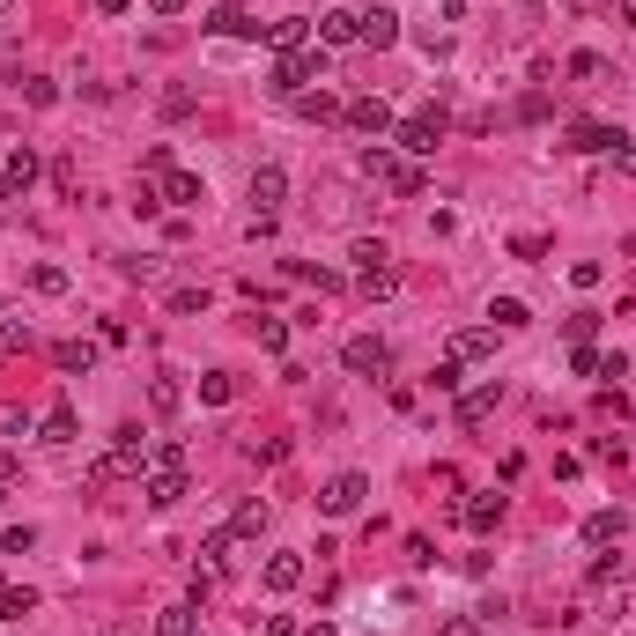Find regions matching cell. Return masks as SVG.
<instances>
[{"mask_svg":"<svg viewBox=\"0 0 636 636\" xmlns=\"http://www.w3.org/2000/svg\"><path fill=\"white\" fill-rule=\"evenodd\" d=\"M311 82H326V45H304V52H274V97H304Z\"/></svg>","mask_w":636,"mask_h":636,"instance_id":"6da1fadb","label":"cell"},{"mask_svg":"<svg viewBox=\"0 0 636 636\" xmlns=\"http://www.w3.org/2000/svg\"><path fill=\"white\" fill-rule=\"evenodd\" d=\"M363 178H378L385 193H422V163L392 156V148H363Z\"/></svg>","mask_w":636,"mask_h":636,"instance_id":"7a4b0ae2","label":"cell"},{"mask_svg":"<svg viewBox=\"0 0 636 636\" xmlns=\"http://www.w3.org/2000/svg\"><path fill=\"white\" fill-rule=\"evenodd\" d=\"M392 141H400V156H437V141H444V111L437 104H422L415 111V119H400V126H392Z\"/></svg>","mask_w":636,"mask_h":636,"instance_id":"3957f363","label":"cell"},{"mask_svg":"<svg viewBox=\"0 0 636 636\" xmlns=\"http://www.w3.org/2000/svg\"><path fill=\"white\" fill-rule=\"evenodd\" d=\"M363 496H370L363 474H333L326 489H318V511H326V518H355V511H363Z\"/></svg>","mask_w":636,"mask_h":636,"instance_id":"277c9868","label":"cell"},{"mask_svg":"<svg viewBox=\"0 0 636 636\" xmlns=\"http://www.w3.org/2000/svg\"><path fill=\"white\" fill-rule=\"evenodd\" d=\"M141 496H148V511H171V503L193 496V481H185V466H156V474H141Z\"/></svg>","mask_w":636,"mask_h":636,"instance_id":"5b68a950","label":"cell"},{"mask_svg":"<svg viewBox=\"0 0 636 636\" xmlns=\"http://www.w3.org/2000/svg\"><path fill=\"white\" fill-rule=\"evenodd\" d=\"M341 363L355 370V378H385V370H392V348L378 341V333H355V341L341 348Z\"/></svg>","mask_w":636,"mask_h":636,"instance_id":"8992f818","label":"cell"},{"mask_svg":"<svg viewBox=\"0 0 636 636\" xmlns=\"http://www.w3.org/2000/svg\"><path fill=\"white\" fill-rule=\"evenodd\" d=\"M570 148H577V156H614V148H629V134H622V126H600V119H577L570 126Z\"/></svg>","mask_w":636,"mask_h":636,"instance_id":"52a82bcc","label":"cell"},{"mask_svg":"<svg viewBox=\"0 0 636 636\" xmlns=\"http://www.w3.org/2000/svg\"><path fill=\"white\" fill-rule=\"evenodd\" d=\"M282 200H289V171L282 163H259L252 171V215H274Z\"/></svg>","mask_w":636,"mask_h":636,"instance_id":"ba28073f","label":"cell"},{"mask_svg":"<svg viewBox=\"0 0 636 636\" xmlns=\"http://www.w3.org/2000/svg\"><path fill=\"white\" fill-rule=\"evenodd\" d=\"M341 119L355 126V134H392V126H400L385 97H348V111H341Z\"/></svg>","mask_w":636,"mask_h":636,"instance_id":"9c48e42d","label":"cell"},{"mask_svg":"<svg viewBox=\"0 0 636 636\" xmlns=\"http://www.w3.org/2000/svg\"><path fill=\"white\" fill-rule=\"evenodd\" d=\"M318 45H326V52H341V45H363V15H348V8H326V15H318Z\"/></svg>","mask_w":636,"mask_h":636,"instance_id":"30bf717a","label":"cell"},{"mask_svg":"<svg viewBox=\"0 0 636 636\" xmlns=\"http://www.w3.org/2000/svg\"><path fill=\"white\" fill-rule=\"evenodd\" d=\"M156 200H163V208H200V200H208V185H200L193 171H163V178H156Z\"/></svg>","mask_w":636,"mask_h":636,"instance_id":"8fae6325","label":"cell"},{"mask_svg":"<svg viewBox=\"0 0 636 636\" xmlns=\"http://www.w3.org/2000/svg\"><path fill=\"white\" fill-rule=\"evenodd\" d=\"M208 30H215V37H259V30H267V23H259L252 8H237V0H222V8L208 15Z\"/></svg>","mask_w":636,"mask_h":636,"instance_id":"7c38bea8","label":"cell"},{"mask_svg":"<svg viewBox=\"0 0 636 636\" xmlns=\"http://www.w3.org/2000/svg\"><path fill=\"white\" fill-rule=\"evenodd\" d=\"M496 355V326H466L452 333V363H489Z\"/></svg>","mask_w":636,"mask_h":636,"instance_id":"4fadbf2b","label":"cell"},{"mask_svg":"<svg viewBox=\"0 0 636 636\" xmlns=\"http://www.w3.org/2000/svg\"><path fill=\"white\" fill-rule=\"evenodd\" d=\"M74 437H82V422H74V407H67V400L37 415V444H74Z\"/></svg>","mask_w":636,"mask_h":636,"instance_id":"5bb4252c","label":"cell"},{"mask_svg":"<svg viewBox=\"0 0 636 636\" xmlns=\"http://www.w3.org/2000/svg\"><path fill=\"white\" fill-rule=\"evenodd\" d=\"M503 511H511V503H503L496 489H489V496H474V503H459V518H466L474 533H496V526H503Z\"/></svg>","mask_w":636,"mask_h":636,"instance_id":"9a60e30c","label":"cell"},{"mask_svg":"<svg viewBox=\"0 0 636 636\" xmlns=\"http://www.w3.org/2000/svg\"><path fill=\"white\" fill-rule=\"evenodd\" d=\"M52 370H60V378H89V370H97V348L89 341H60L52 348Z\"/></svg>","mask_w":636,"mask_h":636,"instance_id":"2e32d148","label":"cell"},{"mask_svg":"<svg viewBox=\"0 0 636 636\" xmlns=\"http://www.w3.org/2000/svg\"><path fill=\"white\" fill-rule=\"evenodd\" d=\"M363 45L370 52H392V45H400V15H392V8H370L363 15Z\"/></svg>","mask_w":636,"mask_h":636,"instance_id":"e0dca14e","label":"cell"},{"mask_svg":"<svg viewBox=\"0 0 636 636\" xmlns=\"http://www.w3.org/2000/svg\"><path fill=\"white\" fill-rule=\"evenodd\" d=\"M304 585V555L282 548V555H267V592H296Z\"/></svg>","mask_w":636,"mask_h":636,"instance_id":"ac0fdd59","label":"cell"},{"mask_svg":"<svg viewBox=\"0 0 636 636\" xmlns=\"http://www.w3.org/2000/svg\"><path fill=\"white\" fill-rule=\"evenodd\" d=\"M267 526H274V511H267L259 496H252V503H237V511H230V533H237V540H259Z\"/></svg>","mask_w":636,"mask_h":636,"instance_id":"d6986e66","label":"cell"},{"mask_svg":"<svg viewBox=\"0 0 636 636\" xmlns=\"http://www.w3.org/2000/svg\"><path fill=\"white\" fill-rule=\"evenodd\" d=\"M622 533H629V518H622V511H592V518H585V548H614Z\"/></svg>","mask_w":636,"mask_h":636,"instance_id":"ffe728a7","label":"cell"},{"mask_svg":"<svg viewBox=\"0 0 636 636\" xmlns=\"http://www.w3.org/2000/svg\"><path fill=\"white\" fill-rule=\"evenodd\" d=\"M267 45L274 52H304L311 45V23H304V15H282V23H267Z\"/></svg>","mask_w":636,"mask_h":636,"instance_id":"44dd1931","label":"cell"},{"mask_svg":"<svg viewBox=\"0 0 636 636\" xmlns=\"http://www.w3.org/2000/svg\"><path fill=\"white\" fill-rule=\"evenodd\" d=\"M496 400H503V392H496V385H481V392H466V400H459V422H466V429H481V422H489V415H496Z\"/></svg>","mask_w":636,"mask_h":636,"instance_id":"7402d4cb","label":"cell"},{"mask_svg":"<svg viewBox=\"0 0 636 636\" xmlns=\"http://www.w3.org/2000/svg\"><path fill=\"white\" fill-rule=\"evenodd\" d=\"M15 89H23V104H30V111H52V104H60V82H52V74H23Z\"/></svg>","mask_w":636,"mask_h":636,"instance_id":"603a6c76","label":"cell"},{"mask_svg":"<svg viewBox=\"0 0 636 636\" xmlns=\"http://www.w3.org/2000/svg\"><path fill=\"white\" fill-rule=\"evenodd\" d=\"M289 274H296L304 289H318V296H333V289H341V274H333V267H311V259H289Z\"/></svg>","mask_w":636,"mask_h":636,"instance_id":"cb8c5ba5","label":"cell"},{"mask_svg":"<svg viewBox=\"0 0 636 636\" xmlns=\"http://www.w3.org/2000/svg\"><path fill=\"white\" fill-rule=\"evenodd\" d=\"M289 104L304 111V119H318V126H326V119H341V111H348V104H333L326 89H304V97H289Z\"/></svg>","mask_w":636,"mask_h":636,"instance_id":"d4e9b609","label":"cell"},{"mask_svg":"<svg viewBox=\"0 0 636 636\" xmlns=\"http://www.w3.org/2000/svg\"><path fill=\"white\" fill-rule=\"evenodd\" d=\"M489 318H496V333H518V326H533V311L518 304V296H496V304H489Z\"/></svg>","mask_w":636,"mask_h":636,"instance_id":"484cf974","label":"cell"},{"mask_svg":"<svg viewBox=\"0 0 636 636\" xmlns=\"http://www.w3.org/2000/svg\"><path fill=\"white\" fill-rule=\"evenodd\" d=\"M193 614H200L193 600H185V607H163V614H156V636H193V629H200Z\"/></svg>","mask_w":636,"mask_h":636,"instance_id":"4316f807","label":"cell"},{"mask_svg":"<svg viewBox=\"0 0 636 636\" xmlns=\"http://www.w3.org/2000/svg\"><path fill=\"white\" fill-rule=\"evenodd\" d=\"M30 429H37V422H30V407H8V400H0V444H23Z\"/></svg>","mask_w":636,"mask_h":636,"instance_id":"83f0119b","label":"cell"},{"mask_svg":"<svg viewBox=\"0 0 636 636\" xmlns=\"http://www.w3.org/2000/svg\"><path fill=\"white\" fill-rule=\"evenodd\" d=\"M23 348H30V326H23L8 304H0V355H23Z\"/></svg>","mask_w":636,"mask_h":636,"instance_id":"f1b7e54d","label":"cell"},{"mask_svg":"<svg viewBox=\"0 0 636 636\" xmlns=\"http://www.w3.org/2000/svg\"><path fill=\"white\" fill-rule=\"evenodd\" d=\"M230 548H237V533H230V526H222V533H208V540H200V570L230 563Z\"/></svg>","mask_w":636,"mask_h":636,"instance_id":"f546056e","label":"cell"},{"mask_svg":"<svg viewBox=\"0 0 636 636\" xmlns=\"http://www.w3.org/2000/svg\"><path fill=\"white\" fill-rule=\"evenodd\" d=\"M355 289H363L370 304H378V296H392V289H400V274H392V267H370V274H355Z\"/></svg>","mask_w":636,"mask_h":636,"instance_id":"4dcf8cb0","label":"cell"},{"mask_svg":"<svg viewBox=\"0 0 636 636\" xmlns=\"http://www.w3.org/2000/svg\"><path fill=\"white\" fill-rule=\"evenodd\" d=\"M200 400H208V407L237 400V378H230V370H208V378H200Z\"/></svg>","mask_w":636,"mask_h":636,"instance_id":"1f68e13d","label":"cell"},{"mask_svg":"<svg viewBox=\"0 0 636 636\" xmlns=\"http://www.w3.org/2000/svg\"><path fill=\"white\" fill-rule=\"evenodd\" d=\"M178 400H185L178 378H156V385H148V407H156V415H178Z\"/></svg>","mask_w":636,"mask_h":636,"instance_id":"d6a6232c","label":"cell"},{"mask_svg":"<svg viewBox=\"0 0 636 636\" xmlns=\"http://www.w3.org/2000/svg\"><path fill=\"white\" fill-rule=\"evenodd\" d=\"M30 607H37V592H30V585H8V592H0V614H8V622H23Z\"/></svg>","mask_w":636,"mask_h":636,"instance_id":"836d02e7","label":"cell"},{"mask_svg":"<svg viewBox=\"0 0 636 636\" xmlns=\"http://www.w3.org/2000/svg\"><path fill=\"white\" fill-rule=\"evenodd\" d=\"M156 466H185V444L178 437H156V444H148V474H156Z\"/></svg>","mask_w":636,"mask_h":636,"instance_id":"e575fe53","label":"cell"},{"mask_svg":"<svg viewBox=\"0 0 636 636\" xmlns=\"http://www.w3.org/2000/svg\"><path fill=\"white\" fill-rule=\"evenodd\" d=\"M8 178L30 193V185H37V148H15V156H8Z\"/></svg>","mask_w":636,"mask_h":636,"instance_id":"d590c367","label":"cell"},{"mask_svg":"<svg viewBox=\"0 0 636 636\" xmlns=\"http://www.w3.org/2000/svg\"><path fill=\"white\" fill-rule=\"evenodd\" d=\"M259 348L282 355V348H289V318H259Z\"/></svg>","mask_w":636,"mask_h":636,"instance_id":"8d00e7d4","label":"cell"},{"mask_svg":"<svg viewBox=\"0 0 636 636\" xmlns=\"http://www.w3.org/2000/svg\"><path fill=\"white\" fill-rule=\"evenodd\" d=\"M348 259H355V267H363V274H370V267H385V259H392V252L378 245V237H355V252H348Z\"/></svg>","mask_w":636,"mask_h":636,"instance_id":"74e56055","label":"cell"},{"mask_svg":"<svg viewBox=\"0 0 636 636\" xmlns=\"http://www.w3.org/2000/svg\"><path fill=\"white\" fill-rule=\"evenodd\" d=\"M563 333H570V348H577V341H592V333H600V311H570V318H563Z\"/></svg>","mask_w":636,"mask_h":636,"instance_id":"f35d334b","label":"cell"},{"mask_svg":"<svg viewBox=\"0 0 636 636\" xmlns=\"http://www.w3.org/2000/svg\"><path fill=\"white\" fill-rule=\"evenodd\" d=\"M30 289L37 296H67V274L60 267H30Z\"/></svg>","mask_w":636,"mask_h":636,"instance_id":"ab89813d","label":"cell"},{"mask_svg":"<svg viewBox=\"0 0 636 636\" xmlns=\"http://www.w3.org/2000/svg\"><path fill=\"white\" fill-rule=\"evenodd\" d=\"M171 311H178V318H193V311H208V289H193V282H185V289H171Z\"/></svg>","mask_w":636,"mask_h":636,"instance_id":"60d3db41","label":"cell"},{"mask_svg":"<svg viewBox=\"0 0 636 636\" xmlns=\"http://www.w3.org/2000/svg\"><path fill=\"white\" fill-rule=\"evenodd\" d=\"M193 104H200L193 89H163V119H193Z\"/></svg>","mask_w":636,"mask_h":636,"instance_id":"b9f144b4","label":"cell"},{"mask_svg":"<svg viewBox=\"0 0 636 636\" xmlns=\"http://www.w3.org/2000/svg\"><path fill=\"white\" fill-rule=\"evenodd\" d=\"M600 282H607L600 259H577V267H570V289H600Z\"/></svg>","mask_w":636,"mask_h":636,"instance_id":"7bdbcfd3","label":"cell"},{"mask_svg":"<svg viewBox=\"0 0 636 636\" xmlns=\"http://www.w3.org/2000/svg\"><path fill=\"white\" fill-rule=\"evenodd\" d=\"M570 74H577V82H600L607 60H600V52H570Z\"/></svg>","mask_w":636,"mask_h":636,"instance_id":"ee69618b","label":"cell"},{"mask_svg":"<svg viewBox=\"0 0 636 636\" xmlns=\"http://www.w3.org/2000/svg\"><path fill=\"white\" fill-rule=\"evenodd\" d=\"M30 548H37L30 526H8V533H0V555H30Z\"/></svg>","mask_w":636,"mask_h":636,"instance_id":"f6af8a7d","label":"cell"},{"mask_svg":"<svg viewBox=\"0 0 636 636\" xmlns=\"http://www.w3.org/2000/svg\"><path fill=\"white\" fill-rule=\"evenodd\" d=\"M570 370H577V378H600V355H592V341L570 348Z\"/></svg>","mask_w":636,"mask_h":636,"instance_id":"bcb514c9","label":"cell"},{"mask_svg":"<svg viewBox=\"0 0 636 636\" xmlns=\"http://www.w3.org/2000/svg\"><path fill=\"white\" fill-rule=\"evenodd\" d=\"M252 459H259V466H282V459H289V437H267V444H252Z\"/></svg>","mask_w":636,"mask_h":636,"instance_id":"7dc6e473","label":"cell"},{"mask_svg":"<svg viewBox=\"0 0 636 636\" xmlns=\"http://www.w3.org/2000/svg\"><path fill=\"white\" fill-rule=\"evenodd\" d=\"M511 252H518V259H540V252H548V237H533V230H518V237H511Z\"/></svg>","mask_w":636,"mask_h":636,"instance_id":"c3c4849f","label":"cell"},{"mask_svg":"<svg viewBox=\"0 0 636 636\" xmlns=\"http://www.w3.org/2000/svg\"><path fill=\"white\" fill-rule=\"evenodd\" d=\"M15 200H23V185H15L8 171H0V208H15Z\"/></svg>","mask_w":636,"mask_h":636,"instance_id":"681fc988","label":"cell"},{"mask_svg":"<svg viewBox=\"0 0 636 636\" xmlns=\"http://www.w3.org/2000/svg\"><path fill=\"white\" fill-rule=\"evenodd\" d=\"M148 8H156V15H185L193 0H148Z\"/></svg>","mask_w":636,"mask_h":636,"instance_id":"f907efd6","label":"cell"},{"mask_svg":"<svg viewBox=\"0 0 636 636\" xmlns=\"http://www.w3.org/2000/svg\"><path fill=\"white\" fill-rule=\"evenodd\" d=\"M296 636H341V629H333V622H311V629H296Z\"/></svg>","mask_w":636,"mask_h":636,"instance_id":"816d5d0a","label":"cell"},{"mask_svg":"<svg viewBox=\"0 0 636 636\" xmlns=\"http://www.w3.org/2000/svg\"><path fill=\"white\" fill-rule=\"evenodd\" d=\"M8 481H15V459H8V452H0V489H8Z\"/></svg>","mask_w":636,"mask_h":636,"instance_id":"f5cc1de1","label":"cell"},{"mask_svg":"<svg viewBox=\"0 0 636 636\" xmlns=\"http://www.w3.org/2000/svg\"><path fill=\"white\" fill-rule=\"evenodd\" d=\"M97 8H104V15H126V8H134V0H97Z\"/></svg>","mask_w":636,"mask_h":636,"instance_id":"db71d44e","label":"cell"},{"mask_svg":"<svg viewBox=\"0 0 636 636\" xmlns=\"http://www.w3.org/2000/svg\"><path fill=\"white\" fill-rule=\"evenodd\" d=\"M622 252H629V259H636V237H629V245H622Z\"/></svg>","mask_w":636,"mask_h":636,"instance_id":"11a10c76","label":"cell"},{"mask_svg":"<svg viewBox=\"0 0 636 636\" xmlns=\"http://www.w3.org/2000/svg\"><path fill=\"white\" fill-rule=\"evenodd\" d=\"M8 8H15V0H0V15H8Z\"/></svg>","mask_w":636,"mask_h":636,"instance_id":"9f6ffc18","label":"cell"},{"mask_svg":"<svg viewBox=\"0 0 636 636\" xmlns=\"http://www.w3.org/2000/svg\"><path fill=\"white\" fill-rule=\"evenodd\" d=\"M0 592H8V577H0Z\"/></svg>","mask_w":636,"mask_h":636,"instance_id":"6f0895ef","label":"cell"}]
</instances>
